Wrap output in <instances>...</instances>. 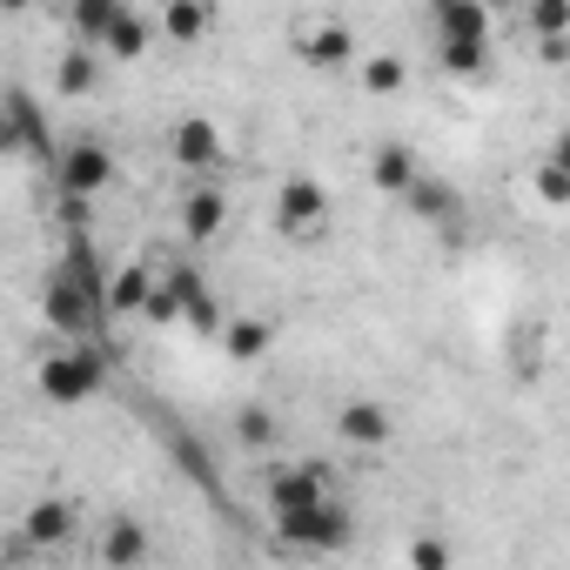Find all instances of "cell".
Here are the masks:
<instances>
[{
    "label": "cell",
    "mask_w": 570,
    "mask_h": 570,
    "mask_svg": "<svg viewBox=\"0 0 570 570\" xmlns=\"http://www.w3.org/2000/svg\"><path fill=\"white\" fill-rule=\"evenodd\" d=\"M275 537L289 550H309V557H336V550H350L356 517H350L343 497H323V503H303V510H275Z\"/></svg>",
    "instance_id": "6da1fadb"
},
{
    "label": "cell",
    "mask_w": 570,
    "mask_h": 570,
    "mask_svg": "<svg viewBox=\"0 0 570 570\" xmlns=\"http://www.w3.org/2000/svg\"><path fill=\"white\" fill-rule=\"evenodd\" d=\"M55 188H61V202H95V195H108V188H115V155H108V141L75 135V141L55 155Z\"/></svg>",
    "instance_id": "7a4b0ae2"
},
{
    "label": "cell",
    "mask_w": 570,
    "mask_h": 570,
    "mask_svg": "<svg viewBox=\"0 0 570 570\" xmlns=\"http://www.w3.org/2000/svg\"><path fill=\"white\" fill-rule=\"evenodd\" d=\"M108 383V370H101V356L81 343V350H55L48 363H41V396L55 403V410H81L95 390Z\"/></svg>",
    "instance_id": "3957f363"
},
{
    "label": "cell",
    "mask_w": 570,
    "mask_h": 570,
    "mask_svg": "<svg viewBox=\"0 0 570 570\" xmlns=\"http://www.w3.org/2000/svg\"><path fill=\"white\" fill-rule=\"evenodd\" d=\"M275 228L289 235V242H316L330 235V188L316 175H289L275 188Z\"/></svg>",
    "instance_id": "277c9868"
},
{
    "label": "cell",
    "mask_w": 570,
    "mask_h": 570,
    "mask_svg": "<svg viewBox=\"0 0 570 570\" xmlns=\"http://www.w3.org/2000/svg\"><path fill=\"white\" fill-rule=\"evenodd\" d=\"M161 289L181 303V323L195 330V336H222V303H215V289H208V275L195 268V262H161Z\"/></svg>",
    "instance_id": "5b68a950"
},
{
    "label": "cell",
    "mask_w": 570,
    "mask_h": 570,
    "mask_svg": "<svg viewBox=\"0 0 570 570\" xmlns=\"http://www.w3.org/2000/svg\"><path fill=\"white\" fill-rule=\"evenodd\" d=\"M262 497H268V510H303V503H323V497H336V470H330L323 456L282 463V470H268Z\"/></svg>",
    "instance_id": "8992f818"
},
{
    "label": "cell",
    "mask_w": 570,
    "mask_h": 570,
    "mask_svg": "<svg viewBox=\"0 0 570 570\" xmlns=\"http://www.w3.org/2000/svg\"><path fill=\"white\" fill-rule=\"evenodd\" d=\"M168 155H175V168H188V175H222V168H228V141H222V128H215L208 115L175 121V128H168Z\"/></svg>",
    "instance_id": "52a82bcc"
},
{
    "label": "cell",
    "mask_w": 570,
    "mask_h": 570,
    "mask_svg": "<svg viewBox=\"0 0 570 570\" xmlns=\"http://www.w3.org/2000/svg\"><path fill=\"white\" fill-rule=\"evenodd\" d=\"M222 228H228V195H222L215 175H202V181L181 195V242H188V248H208Z\"/></svg>",
    "instance_id": "ba28073f"
},
{
    "label": "cell",
    "mask_w": 570,
    "mask_h": 570,
    "mask_svg": "<svg viewBox=\"0 0 570 570\" xmlns=\"http://www.w3.org/2000/svg\"><path fill=\"white\" fill-rule=\"evenodd\" d=\"M0 141H8L14 155H55V128L41 121V108H35L28 88H8V121H0Z\"/></svg>",
    "instance_id": "9c48e42d"
},
{
    "label": "cell",
    "mask_w": 570,
    "mask_h": 570,
    "mask_svg": "<svg viewBox=\"0 0 570 570\" xmlns=\"http://www.w3.org/2000/svg\"><path fill=\"white\" fill-rule=\"evenodd\" d=\"M296 55H303L309 68L336 75V68L356 61V35H350L343 21H303V28H296Z\"/></svg>",
    "instance_id": "30bf717a"
},
{
    "label": "cell",
    "mask_w": 570,
    "mask_h": 570,
    "mask_svg": "<svg viewBox=\"0 0 570 570\" xmlns=\"http://www.w3.org/2000/svg\"><path fill=\"white\" fill-rule=\"evenodd\" d=\"M336 436H343L350 450H390L396 416H390L383 403H370V396H350V403L336 410Z\"/></svg>",
    "instance_id": "8fae6325"
},
{
    "label": "cell",
    "mask_w": 570,
    "mask_h": 570,
    "mask_svg": "<svg viewBox=\"0 0 570 570\" xmlns=\"http://www.w3.org/2000/svg\"><path fill=\"white\" fill-rule=\"evenodd\" d=\"M497 14L483 0H430V35L436 41H490Z\"/></svg>",
    "instance_id": "7c38bea8"
},
{
    "label": "cell",
    "mask_w": 570,
    "mask_h": 570,
    "mask_svg": "<svg viewBox=\"0 0 570 570\" xmlns=\"http://www.w3.org/2000/svg\"><path fill=\"white\" fill-rule=\"evenodd\" d=\"M161 41H175V48H202L208 35H215V0H161Z\"/></svg>",
    "instance_id": "4fadbf2b"
},
{
    "label": "cell",
    "mask_w": 570,
    "mask_h": 570,
    "mask_svg": "<svg viewBox=\"0 0 570 570\" xmlns=\"http://www.w3.org/2000/svg\"><path fill=\"white\" fill-rule=\"evenodd\" d=\"M155 282H161L155 262H128V268H115V275H108V316H141L148 296H155Z\"/></svg>",
    "instance_id": "5bb4252c"
},
{
    "label": "cell",
    "mask_w": 570,
    "mask_h": 570,
    "mask_svg": "<svg viewBox=\"0 0 570 570\" xmlns=\"http://www.w3.org/2000/svg\"><path fill=\"white\" fill-rule=\"evenodd\" d=\"M416 175H423V168H416V155H410L403 141H376V148H370V181H376V195H396V202H403V195L416 188Z\"/></svg>",
    "instance_id": "9a60e30c"
},
{
    "label": "cell",
    "mask_w": 570,
    "mask_h": 570,
    "mask_svg": "<svg viewBox=\"0 0 570 570\" xmlns=\"http://www.w3.org/2000/svg\"><path fill=\"white\" fill-rule=\"evenodd\" d=\"M21 537H28L35 550H55V543H68V537H75V503H68V497H41V503L28 510Z\"/></svg>",
    "instance_id": "2e32d148"
},
{
    "label": "cell",
    "mask_w": 570,
    "mask_h": 570,
    "mask_svg": "<svg viewBox=\"0 0 570 570\" xmlns=\"http://www.w3.org/2000/svg\"><path fill=\"white\" fill-rule=\"evenodd\" d=\"M121 14H128V0H68V28L88 48H108V35H115Z\"/></svg>",
    "instance_id": "e0dca14e"
},
{
    "label": "cell",
    "mask_w": 570,
    "mask_h": 570,
    "mask_svg": "<svg viewBox=\"0 0 570 570\" xmlns=\"http://www.w3.org/2000/svg\"><path fill=\"white\" fill-rule=\"evenodd\" d=\"M101 88V48H88V41H75L61 61H55V95H95Z\"/></svg>",
    "instance_id": "ac0fdd59"
},
{
    "label": "cell",
    "mask_w": 570,
    "mask_h": 570,
    "mask_svg": "<svg viewBox=\"0 0 570 570\" xmlns=\"http://www.w3.org/2000/svg\"><path fill=\"white\" fill-rule=\"evenodd\" d=\"M268 350H275V323H262V316L222 323V356H228V363H262Z\"/></svg>",
    "instance_id": "d6986e66"
},
{
    "label": "cell",
    "mask_w": 570,
    "mask_h": 570,
    "mask_svg": "<svg viewBox=\"0 0 570 570\" xmlns=\"http://www.w3.org/2000/svg\"><path fill=\"white\" fill-rule=\"evenodd\" d=\"M101 563H108V570L148 563V530H141L135 517H108V530H101Z\"/></svg>",
    "instance_id": "ffe728a7"
},
{
    "label": "cell",
    "mask_w": 570,
    "mask_h": 570,
    "mask_svg": "<svg viewBox=\"0 0 570 570\" xmlns=\"http://www.w3.org/2000/svg\"><path fill=\"white\" fill-rule=\"evenodd\" d=\"M403 208H410L416 222H436V228H443V222H456V188H450L443 175H416V188L403 195Z\"/></svg>",
    "instance_id": "44dd1931"
},
{
    "label": "cell",
    "mask_w": 570,
    "mask_h": 570,
    "mask_svg": "<svg viewBox=\"0 0 570 570\" xmlns=\"http://www.w3.org/2000/svg\"><path fill=\"white\" fill-rule=\"evenodd\" d=\"M235 443H242L248 456H268V450L282 443V416H275L268 403H242V410H235Z\"/></svg>",
    "instance_id": "7402d4cb"
},
{
    "label": "cell",
    "mask_w": 570,
    "mask_h": 570,
    "mask_svg": "<svg viewBox=\"0 0 570 570\" xmlns=\"http://www.w3.org/2000/svg\"><path fill=\"white\" fill-rule=\"evenodd\" d=\"M436 68L456 81H490V41H436Z\"/></svg>",
    "instance_id": "603a6c76"
},
{
    "label": "cell",
    "mask_w": 570,
    "mask_h": 570,
    "mask_svg": "<svg viewBox=\"0 0 570 570\" xmlns=\"http://www.w3.org/2000/svg\"><path fill=\"white\" fill-rule=\"evenodd\" d=\"M155 35H161V28H148V21H141V14L128 8V14L115 21V35H108V48H101V55H108V61H141Z\"/></svg>",
    "instance_id": "cb8c5ba5"
},
{
    "label": "cell",
    "mask_w": 570,
    "mask_h": 570,
    "mask_svg": "<svg viewBox=\"0 0 570 570\" xmlns=\"http://www.w3.org/2000/svg\"><path fill=\"white\" fill-rule=\"evenodd\" d=\"M530 188H537V202H543V208H570V168H563V161H550V155H543V161L530 168Z\"/></svg>",
    "instance_id": "d4e9b609"
},
{
    "label": "cell",
    "mask_w": 570,
    "mask_h": 570,
    "mask_svg": "<svg viewBox=\"0 0 570 570\" xmlns=\"http://www.w3.org/2000/svg\"><path fill=\"white\" fill-rule=\"evenodd\" d=\"M523 28L543 35H570V0H523Z\"/></svg>",
    "instance_id": "484cf974"
},
{
    "label": "cell",
    "mask_w": 570,
    "mask_h": 570,
    "mask_svg": "<svg viewBox=\"0 0 570 570\" xmlns=\"http://www.w3.org/2000/svg\"><path fill=\"white\" fill-rule=\"evenodd\" d=\"M403 81H410L403 55H370V61H363V88H370V95H403Z\"/></svg>",
    "instance_id": "4316f807"
},
{
    "label": "cell",
    "mask_w": 570,
    "mask_h": 570,
    "mask_svg": "<svg viewBox=\"0 0 570 570\" xmlns=\"http://www.w3.org/2000/svg\"><path fill=\"white\" fill-rule=\"evenodd\" d=\"M410 563L443 570V563H450V543H443V537H416V543H410Z\"/></svg>",
    "instance_id": "83f0119b"
},
{
    "label": "cell",
    "mask_w": 570,
    "mask_h": 570,
    "mask_svg": "<svg viewBox=\"0 0 570 570\" xmlns=\"http://www.w3.org/2000/svg\"><path fill=\"white\" fill-rule=\"evenodd\" d=\"M537 48H543V61H557V68H563V61H570V35H543V41H537Z\"/></svg>",
    "instance_id": "f1b7e54d"
},
{
    "label": "cell",
    "mask_w": 570,
    "mask_h": 570,
    "mask_svg": "<svg viewBox=\"0 0 570 570\" xmlns=\"http://www.w3.org/2000/svg\"><path fill=\"white\" fill-rule=\"evenodd\" d=\"M550 161H563V168H570V128H557V135H550Z\"/></svg>",
    "instance_id": "f546056e"
},
{
    "label": "cell",
    "mask_w": 570,
    "mask_h": 570,
    "mask_svg": "<svg viewBox=\"0 0 570 570\" xmlns=\"http://www.w3.org/2000/svg\"><path fill=\"white\" fill-rule=\"evenodd\" d=\"M35 8V0H0V14H28Z\"/></svg>",
    "instance_id": "4dcf8cb0"
},
{
    "label": "cell",
    "mask_w": 570,
    "mask_h": 570,
    "mask_svg": "<svg viewBox=\"0 0 570 570\" xmlns=\"http://www.w3.org/2000/svg\"><path fill=\"white\" fill-rule=\"evenodd\" d=\"M483 8H490V14H497V8H510V0H483Z\"/></svg>",
    "instance_id": "1f68e13d"
}]
</instances>
